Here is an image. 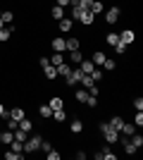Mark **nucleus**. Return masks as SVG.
<instances>
[{"label": "nucleus", "mask_w": 143, "mask_h": 160, "mask_svg": "<svg viewBox=\"0 0 143 160\" xmlns=\"http://www.w3.org/2000/svg\"><path fill=\"white\" fill-rule=\"evenodd\" d=\"M79 81H81V86H83V88H91V86L95 84V81L91 79V74H83V72H81V77H79Z\"/></svg>", "instance_id": "23"}, {"label": "nucleus", "mask_w": 143, "mask_h": 160, "mask_svg": "<svg viewBox=\"0 0 143 160\" xmlns=\"http://www.w3.org/2000/svg\"><path fill=\"white\" fill-rule=\"evenodd\" d=\"M110 124H112V127H115L117 132H119V129H122V124H124V120H122V115H115V117H112V120H110Z\"/></svg>", "instance_id": "32"}, {"label": "nucleus", "mask_w": 143, "mask_h": 160, "mask_svg": "<svg viewBox=\"0 0 143 160\" xmlns=\"http://www.w3.org/2000/svg\"><path fill=\"white\" fill-rule=\"evenodd\" d=\"M98 129H100L102 139L107 141V143H117V141H119V132H117L110 122H100V124H98Z\"/></svg>", "instance_id": "1"}, {"label": "nucleus", "mask_w": 143, "mask_h": 160, "mask_svg": "<svg viewBox=\"0 0 143 160\" xmlns=\"http://www.w3.org/2000/svg\"><path fill=\"white\" fill-rule=\"evenodd\" d=\"M43 72H45V79H57V69H55V65H48V67H43Z\"/></svg>", "instance_id": "19"}, {"label": "nucleus", "mask_w": 143, "mask_h": 160, "mask_svg": "<svg viewBox=\"0 0 143 160\" xmlns=\"http://www.w3.org/2000/svg\"><path fill=\"white\" fill-rule=\"evenodd\" d=\"M119 41H122L124 46H131V43H134V41H136V33L131 31V29H124V31L119 33Z\"/></svg>", "instance_id": "4"}, {"label": "nucleus", "mask_w": 143, "mask_h": 160, "mask_svg": "<svg viewBox=\"0 0 143 160\" xmlns=\"http://www.w3.org/2000/svg\"><path fill=\"white\" fill-rule=\"evenodd\" d=\"M5 160H24V153H14V151H5Z\"/></svg>", "instance_id": "34"}, {"label": "nucleus", "mask_w": 143, "mask_h": 160, "mask_svg": "<svg viewBox=\"0 0 143 160\" xmlns=\"http://www.w3.org/2000/svg\"><path fill=\"white\" fill-rule=\"evenodd\" d=\"M14 139H17V141H21V143H24V141H26V136H29V134L26 132H21V129H14Z\"/></svg>", "instance_id": "39"}, {"label": "nucleus", "mask_w": 143, "mask_h": 160, "mask_svg": "<svg viewBox=\"0 0 143 160\" xmlns=\"http://www.w3.org/2000/svg\"><path fill=\"white\" fill-rule=\"evenodd\" d=\"M81 12H86V10H81V7H72V19H79Z\"/></svg>", "instance_id": "44"}, {"label": "nucleus", "mask_w": 143, "mask_h": 160, "mask_svg": "<svg viewBox=\"0 0 143 160\" xmlns=\"http://www.w3.org/2000/svg\"><path fill=\"white\" fill-rule=\"evenodd\" d=\"M69 60L74 62V65H79V62L83 60V53H81V48H79V50H72V53H69Z\"/></svg>", "instance_id": "25"}, {"label": "nucleus", "mask_w": 143, "mask_h": 160, "mask_svg": "<svg viewBox=\"0 0 143 160\" xmlns=\"http://www.w3.org/2000/svg\"><path fill=\"white\" fill-rule=\"evenodd\" d=\"M10 36H12V29H0V43H7V41H10Z\"/></svg>", "instance_id": "31"}, {"label": "nucleus", "mask_w": 143, "mask_h": 160, "mask_svg": "<svg viewBox=\"0 0 143 160\" xmlns=\"http://www.w3.org/2000/svg\"><path fill=\"white\" fill-rule=\"evenodd\" d=\"M57 24H60V31H62V33H69V31H72V27H74V22L67 19V17H64V19H60Z\"/></svg>", "instance_id": "12"}, {"label": "nucleus", "mask_w": 143, "mask_h": 160, "mask_svg": "<svg viewBox=\"0 0 143 160\" xmlns=\"http://www.w3.org/2000/svg\"><path fill=\"white\" fill-rule=\"evenodd\" d=\"M79 48H81V41H79V38H64V50H67V53L79 50Z\"/></svg>", "instance_id": "5"}, {"label": "nucleus", "mask_w": 143, "mask_h": 160, "mask_svg": "<svg viewBox=\"0 0 143 160\" xmlns=\"http://www.w3.org/2000/svg\"><path fill=\"white\" fill-rule=\"evenodd\" d=\"M38 148H41V136H38V134L26 136V141H24V153H38Z\"/></svg>", "instance_id": "2"}, {"label": "nucleus", "mask_w": 143, "mask_h": 160, "mask_svg": "<svg viewBox=\"0 0 143 160\" xmlns=\"http://www.w3.org/2000/svg\"><path fill=\"white\" fill-rule=\"evenodd\" d=\"M50 46H53V53H64V38H53V43H50Z\"/></svg>", "instance_id": "11"}, {"label": "nucleus", "mask_w": 143, "mask_h": 160, "mask_svg": "<svg viewBox=\"0 0 143 160\" xmlns=\"http://www.w3.org/2000/svg\"><path fill=\"white\" fill-rule=\"evenodd\" d=\"M102 77H105V74H102V72H100V67H95L93 72H91V79H93V81H95V84H100V81H102Z\"/></svg>", "instance_id": "33"}, {"label": "nucleus", "mask_w": 143, "mask_h": 160, "mask_svg": "<svg viewBox=\"0 0 143 160\" xmlns=\"http://www.w3.org/2000/svg\"><path fill=\"white\" fill-rule=\"evenodd\" d=\"M50 17H53V19H64V7H60V5H55L53 10H50Z\"/></svg>", "instance_id": "14"}, {"label": "nucleus", "mask_w": 143, "mask_h": 160, "mask_svg": "<svg viewBox=\"0 0 143 160\" xmlns=\"http://www.w3.org/2000/svg\"><path fill=\"white\" fill-rule=\"evenodd\" d=\"M88 88H76V91H74V100H76V103H86V98H88Z\"/></svg>", "instance_id": "8"}, {"label": "nucleus", "mask_w": 143, "mask_h": 160, "mask_svg": "<svg viewBox=\"0 0 143 160\" xmlns=\"http://www.w3.org/2000/svg\"><path fill=\"white\" fill-rule=\"evenodd\" d=\"M102 10H105L102 0H93V2H91V10H88V12H93V14H100Z\"/></svg>", "instance_id": "21"}, {"label": "nucleus", "mask_w": 143, "mask_h": 160, "mask_svg": "<svg viewBox=\"0 0 143 160\" xmlns=\"http://www.w3.org/2000/svg\"><path fill=\"white\" fill-rule=\"evenodd\" d=\"M10 151H14V153H24V143H21V141H17V139H12Z\"/></svg>", "instance_id": "28"}, {"label": "nucleus", "mask_w": 143, "mask_h": 160, "mask_svg": "<svg viewBox=\"0 0 143 160\" xmlns=\"http://www.w3.org/2000/svg\"><path fill=\"white\" fill-rule=\"evenodd\" d=\"M134 124H136V127L143 124V110H136V115H134Z\"/></svg>", "instance_id": "41"}, {"label": "nucleus", "mask_w": 143, "mask_h": 160, "mask_svg": "<svg viewBox=\"0 0 143 160\" xmlns=\"http://www.w3.org/2000/svg\"><path fill=\"white\" fill-rule=\"evenodd\" d=\"M112 48H115V53H117V55H126V48H129V46H124L122 41H117Z\"/></svg>", "instance_id": "35"}, {"label": "nucleus", "mask_w": 143, "mask_h": 160, "mask_svg": "<svg viewBox=\"0 0 143 160\" xmlns=\"http://www.w3.org/2000/svg\"><path fill=\"white\" fill-rule=\"evenodd\" d=\"M105 41H107L110 46H115L117 41H119V33H115V31H110V33H107V36H105Z\"/></svg>", "instance_id": "38"}, {"label": "nucleus", "mask_w": 143, "mask_h": 160, "mask_svg": "<svg viewBox=\"0 0 143 160\" xmlns=\"http://www.w3.org/2000/svg\"><path fill=\"white\" fill-rule=\"evenodd\" d=\"M38 65H41V67H48V65H50V58H41V60H38Z\"/></svg>", "instance_id": "46"}, {"label": "nucleus", "mask_w": 143, "mask_h": 160, "mask_svg": "<svg viewBox=\"0 0 143 160\" xmlns=\"http://www.w3.org/2000/svg\"><path fill=\"white\" fill-rule=\"evenodd\" d=\"M69 132H72V134H81V132H83V122H81V120H72Z\"/></svg>", "instance_id": "17"}, {"label": "nucleus", "mask_w": 143, "mask_h": 160, "mask_svg": "<svg viewBox=\"0 0 143 160\" xmlns=\"http://www.w3.org/2000/svg\"><path fill=\"white\" fill-rule=\"evenodd\" d=\"M45 158H48V160H60L62 155L57 153V151H55V148H50V151H48V153H45Z\"/></svg>", "instance_id": "40"}, {"label": "nucleus", "mask_w": 143, "mask_h": 160, "mask_svg": "<svg viewBox=\"0 0 143 160\" xmlns=\"http://www.w3.org/2000/svg\"><path fill=\"white\" fill-rule=\"evenodd\" d=\"M119 17H122V7H110L107 12H105V22L107 24H117Z\"/></svg>", "instance_id": "3"}, {"label": "nucleus", "mask_w": 143, "mask_h": 160, "mask_svg": "<svg viewBox=\"0 0 143 160\" xmlns=\"http://www.w3.org/2000/svg\"><path fill=\"white\" fill-rule=\"evenodd\" d=\"M62 62H64L62 53H53V55H50V65H55V67H57V65H62Z\"/></svg>", "instance_id": "36"}, {"label": "nucleus", "mask_w": 143, "mask_h": 160, "mask_svg": "<svg viewBox=\"0 0 143 160\" xmlns=\"http://www.w3.org/2000/svg\"><path fill=\"white\" fill-rule=\"evenodd\" d=\"M102 151V160H117V153H112L110 148H100Z\"/></svg>", "instance_id": "37"}, {"label": "nucleus", "mask_w": 143, "mask_h": 160, "mask_svg": "<svg viewBox=\"0 0 143 160\" xmlns=\"http://www.w3.org/2000/svg\"><path fill=\"white\" fill-rule=\"evenodd\" d=\"M10 117L19 122L21 117H26V112H24V108H12V110H10Z\"/></svg>", "instance_id": "18"}, {"label": "nucleus", "mask_w": 143, "mask_h": 160, "mask_svg": "<svg viewBox=\"0 0 143 160\" xmlns=\"http://www.w3.org/2000/svg\"><path fill=\"white\" fill-rule=\"evenodd\" d=\"M55 69H57V77H67V74L72 72V67H69L67 62H62V65H57Z\"/></svg>", "instance_id": "24"}, {"label": "nucleus", "mask_w": 143, "mask_h": 160, "mask_svg": "<svg viewBox=\"0 0 143 160\" xmlns=\"http://www.w3.org/2000/svg\"><path fill=\"white\" fill-rule=\"evenodd\" d=\"M0 19H2V24H12V22H14V12H12V10L0 12Z\"/></svg>", "instance_id": "20"}, {"label": "nucleus", "mask_w": 143, "mask_h": 160, "mask_svg": "<svg viewBox=\"0 0 143 160\" xmlns=\"http://www.w3.org/2000/svg\"><path fill=\"white\" fill-rule=\"evenodd\" d=\"M79 69H81L83 74H91V72H93V69H95V65H93V62H91V60H86V58H83V60L79 62Z\"/></svg>", "instance_id": "10"}, {"label": "nucleus", "mask_w": 143, "mask_h": 160, "mask_svg": "<svg viewBox=\"0 0 143 160\" xmlns=\"http://www.w3.org/2000/svg\"><path fill=\"white\" fill-rule=\"evenodd\" d=\"M53 117H55V122H60V124H62V122L67 120V112H64V108H62V110H53Z\"/></svg>", "instance_id": "29"}, {"label": "nucleus", "mask_w": 143, "mask_h": 160, "mask_svg": "<svg viewBox=\"0 0 143 160\" xmlns=\"http://www.w3.org/2000/svg\"><path fill=\"white\" fill-rule=\"evenodd\" d=\"M134 132H136V124H126V122H124L122 129H119V134H122V136H131Z\"/></svg>", "instance_id": "22"}, {"label": "nucleus", "mask_w": 143, "mask_h": 160, "mask_svg": "<svg viewBox=\"0 0 143 160\" xmlns=\"http://www.w3.org/2000/svg\"><path fill=\"white\" fill-rule=\"evenodd\" d=\"M17 129H21V132H26V134H31V132H34V122L29 120V117H21V120H19V127H17Z\"/></svg>", "instance_id": "6"}, {"label": "nucleus", "mask_w": 143, "mask_h": 160, "mask_svg": "<svg viewBox=\"0 0 143 160\" xmlns=\"http://www.w3.org/2000/svg\"><path fill=\"white\" fill-rule=\"evenodd\" d=\"M102 69H105V72H115V67H117V62L115 60H110V58H105V62H102Z\"/></svg>", "instance_id": "30"}, {"label": "nucleus", "mask_w": 143, "mask_h": 160, "mask_svg": "<svg viewBox=\"0 0 143 160\" xmlns=\"http://www.w3.org/2000/svg\"><path fill=\"white\" fill-rule=\"evenodd\" d=\"M93 19H95V14L88 12V10H86V12H81V17H79V22H81L83 27H91V24H93Z\"/></svg>", "instance_id": "9"}, {"label": "nucleus", "mask_w": 143, "mask_h": 160, "mask_svg": "<svg viewBox=\"0 0 143 160\" xmlns=\"http://www.w3.org/2000/svg\"><path fill=\"white\" fill-rule=\"evenodd\" d=\"M134 110H143V98H141V96L134 98Z\"/></svg>", "instance_id": "45"}, {"label": "nucleus", "mask_w": 143, "mask_h": 160, "mask_svg": "<svg viewBox=\"0 0 143 160\" xmlns=\"http://www.w3.org/2000/svg\"><path fill=\"white\" fill-rule=\"evenodd\" d=\"M105 58H107L105 53H100V50H95V53H93V58H91V62H93L95 67H100L102 62H105Z\"/></svg>", "instance_id": "16"}, {"label": "nucleus", "mask_w": 143, "mask_h": 160, "mask_svg": "<svg viewBox=\"0 0 143 160\" xmlns=\"http://www.w3.org/2000/svg\"><path fill=\"white\" fill-rule=\"evenodd\" d=\"M129 141L134 143V148H141V146H143V136H141V134H136V132L129 136Z\"/></svg>", "instance_id": "27"}, {"label": "nucleus", "mask_w": 143, "mask_h": 160, "mask_svg": "<svg viewBox=\"0 0 143 160\" xmlns=\"http://www.w3.org/2000/svg\"><path fill=\"white\" fill-rule=\"evenodd\" d=\"M48 105L53 108V110H62V108H64V100H62L60 96H53V98H50V103H48Z\"/></svg>", "instance_id": "15"}, {"label": "nucleus", "mask_w": 143, "mask_h": 160, "mask_svg": "<svg viewBox=\"0 0 143 160\" xmlns=\"http://www.w3.org/2000/svg\"><path fill=\"white\" fill-rule=\"evenodd\" d=\"M122 143H124V153H126V155H136L138 153V148H134V143L129 141V136H124Z\"/></svg>", "instance_id": "7"}, {"label": "nucleus", "mask_w": 143, "mask_h": 160, "mask_svg": "<svg viewBox=\"0 0 143 160\" xmlns=\"http://www.w3.org/2000/svg\"><path fill=\"white\" fill-rule=\"evenodd\" d=\"M38 112H41V117H43V120H48V117H53V108H50V105L45 103V105H41V108H38Z\"/></svg>", "instance_id": "26"}, {"label": "nucleus", "mask_w": 143, "mask_h": 160, "mask_svg": "<svg viewBox=\"0 0 143 160\" xmlns=\"http://www.w3.org/2000/svg\"><path fill=\"white\" fill-rule=\"evenodd\" d=\"M55 2H57L60 7H67V5H72V0H55Z\"/></svg>", "instance_id": "47"}, {"label": "nucleus", "mask_w": 143, "mask_h": 160, "mask_svg": "<svg viewBox=\"0 0 143 160\" xmlns=\"http://www.w3.org/2000/svg\"><path fill=\"white\" fill-rule=\"evenodd\" d=\"M12 139H14V134L10 132V129H7V132H0V143H2V146H10Z\"/></svg>", "instance_id": "13"}, {"label": "nucleus", "mask_w": 143, "mask_h": 160, "mask_svg": "<svg viewBox=\"0 0 143 160\" xmlns=\"http://www.w3.org/2000/svg\"><path fill=\"white\" fill-rule=\"evenodd\" d=\"M50 148H53V143H50V141H43V139H41V148H38V151H43V153H48Z\"/></svg>", "instance_id": "43"}, {"label": "nucleus", "mask_w": 143, "mask_h": 160, "mask_svg": "<svg viewBox=\"0 0 143 160\" xmlns=\"http://www.w3.org/2000/svg\"><path fill=\"white\" fill-rule=\"evenodd\" d=\"M2 27H5V24H2V19H0V29H2Z\"/></svg>", "instance_id": "48"}, {"label": "nucleus", "mask_w": 143, "mask_h": 160, "mask_svg": "<svg viewBox=\"0 0 143 160\" xmlns=\"http://www.w3.org/2000/svg\"><path fill=\"white\" fill-rule=\"evenodd\" d=\"M83 105H88V108H95V105H98V96H88Z\"/></svg>", "instance_id": "42"}]
</instances>
